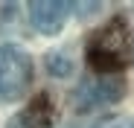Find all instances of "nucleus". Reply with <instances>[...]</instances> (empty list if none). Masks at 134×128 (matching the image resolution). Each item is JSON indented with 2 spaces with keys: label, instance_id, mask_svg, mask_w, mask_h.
<instances>
[{
  "label": "nucleus",
  "instance_id": "1",
  "mask_svg": "<svg viewBox=\"0 0 134 128\" xmlns=\"http://www.w3.org/2000/svg\"><path fill=\"white\" fill-rule=\"evenodd\" d=\"M134 58V32L122 18L108 20L87 41V61L99 76H114Z\"/></svg>",
  "mask_w": 134,
  "mask_h": 128
},
{
  "label": "nucleus",
  "instance_id": "2",
  "mask_svg": "<svg viewBox=\"0 0 134 128\" xmlns=\"http://www.w3.org/2000/svg\"><path fill=\"white\" fill-rule=\"evenodd\" d=\"M32 82V58L24 47H0V102H15L26 93Z\"/></svg>",
  "mask_w": 134,
  "mask_h": 128
},
{
  "label": "nucleus",
  "instance_id": "3",
  "mask_svg": "<svg viewBox=\"0 0 134 128\" xmlns=\"http://www.w3.org/2000/svg\"><path fill=\"white\" fill-rule=\"evenodd\" d=\"M125 93V82L120 76H93V79H85L79 84V90L73 93L76 99V108L87 111L93 105H108V102H117Z\"/></svg>",
  "mask_w": 134,
  "mask_h": 128
},
{
  "label": "nucleus",
  "instance_id": "4",
  "mask_svg": "<svg viewBox=\"0 0 134 128\" xmlns=\"http://www.w3.org/2000/svg\"><path fill=\"white\" fill-rule=\"evenodd\" d=\"M67 15H70V3H58V0H35L29 3V20L41 35H55Z\"/></svg>",
  "mask_w": 134,
  "mask_h": 128
},
{
  "label": "nucleus",
  "instance_id": "5",
  "mask_svg": "<svg viewBox=\"0 0 134 128\" xmlns=\"http://www.w3.org/2000/svg\"><path fill=\"white\" fill-rule=\"evenodd\" d=\"M53 119H55L53 102H50V96L41 93L9 122V128H53Z\"/></svg>",
  "mask_w": 134,
  "mask_h": 128
},
{
  "label": "nucleus",
  "instance_id": "6",
  "mask_svg": "<svg viewBox=\"0 0 134 128\" xmlns=\"http://www.w3.org/2000/svg\"><path fill=\"white\" fill-rule=\"evenodd\" d=\"M96 128H134V122H131L128 117H108V119H102Z\"/></svg>",
  "mask_w": 134,
  "mask_h": 128
}]
</instances>
